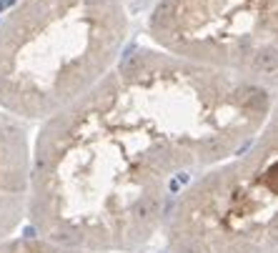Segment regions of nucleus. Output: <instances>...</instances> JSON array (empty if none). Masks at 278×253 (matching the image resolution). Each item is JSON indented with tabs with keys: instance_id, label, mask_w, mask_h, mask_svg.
Listing matches in <instances>:
<instances>
[{
	"instance_id": "obj_4",
	"label": "nucleus",
	"mask_w": 278,
	"mask_h": 253,
	"mask_svg": "<svg viewBox=\"0 0 278 253\" xmlns=\"http://www.w3.org/2000/svg\"><path fill=\"white\" fill-rule=\"evenodd\" d=\"M158 50L278 93V0H155Z\"/></svg>"
},
{
	"instance_id": "obj_1",
	"label": "nucleus",
	"mask_w": 278,
	"mask_h": 253,
	"mask_svg": "<svg viewBox=\"0 0 278 253\" xmlns=\"http://www.w3.org/2000/svg\"><path fill=\"white\" fill-rule=\"evenodd\" d=\"M276 91L173 58L123 55L31 143L28 223L46 241L143 253L201 175L238 156Z\"/></svg>"
},
{
	"instance_id": "obj_3",
	"label": "nucleus",
	"mask_w": 278,
	"mask_h": 253,
	"mask_svg": "<svg viewBox=\"0 0 278 253\" xmlns=\"http://www.w3.org/2000/svg\"><path fill=\"white\" fill-rule=\"evenodd\" d=\"M166 253H268L278 248V93L238 156L188 188L163 228Z\"/></svg>"
},
{
	"instance_id": "obj_6",
	"label": "nucleus",
	"mask_w": 278,
	"mask_h": 253,
	"mask_svg": "<svg viewBox=\"0 0 278 253\" xmlns=\"http://www.w3.org/2000/svg\"><path fill=\"white\" fill-rule=\"evenodd\" d=\"M0 253H106V251H85L46 241L40 236H13L0 243Z\"/></svg>"
},
{
	"instance_id": "obj_7",
	"label": "nucleus",
	"mask_w": 278,
	"mask_h": 253,
	"mask_svg": "<svg viewBox=\"0 0 278 253\" xmlns=\"http://www.w3.org/2000/svg\"><path fill=\"white\" fill-rule=\"evenodd\" d=\"M268 253H278V248H273V251H268Z\"/></svg>"
},
{
	"instance_id": "obj_2",
	"label": "nucleus",
	"mask_w": 278,
	"mask_h": 253,
	"mask_svg": "<svg viewBox=\"0 0 278 253\" xmlns=\"http://www.w3.org/2000/svg\"><path fill=\"white\" fill-rule=\"evenodd\" d=\"M128 35L121 0H18L0 20V113L53 121L118 65Z\"/></svg>"
},
{
	"instance_id": "obj_5",
	"label": "nucleus",
	"mask_w": 278,
	"mask_h": 253,
	"mask_svg": "<svg viewBox=\"0 0 278 253\" xmlns=\"http://www.w3.org/2000/svg\"><path fill=\"white\" fill-rule=\"evenodd\" d=\"M31 143L28 126L0 113V243L28 221Z\"/></svg>"
}]
</instances>
